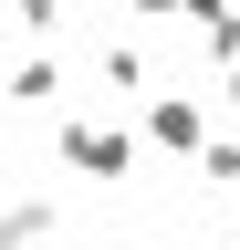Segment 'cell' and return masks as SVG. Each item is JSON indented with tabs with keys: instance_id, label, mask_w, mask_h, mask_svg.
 Here are the masks:
<instances>
[{
	"instance_id": "9c48e42d",
	"label": "cell",
	"mask_w": 240,
	"mask_h": 250,
	"mask_svg": "<svg viewBox=\"0 0 240 250\" xmlns=\"http://www.w3.org/2000/svg\"><path fill=\"white\" fill-rule=\"evenodd\" d=\"M11 21H21V31H52V21H63V0H11Z\"/></svg>"
},
{
	"instance_id": "3957f363",
	"label": "cell",
	"mask_w": 240,
	"mask_h": 250,
	"mask_svg": "<svg viewBox=\"0 0 240 250\" xmlns=\"http://www.w3.org/2000/svg\"><path fill=\"white\" fill-rule=\"evenodd\" d=\"M105 83H115V94H167V83H157V52H146L136 31H105Z\"/></svg>"
},
{
	"instance_id": "5b68a950",
	"label": "cell",
	"mask_w": 240,
	"mask_h": 250,
	"mask_svg": "<svg viewBox=\"0 0 240 250\" xmlns=\"http://www.w3.org/2000/svg\"><path fill=\"white\" fill-rule=\"evenodd\" d=\"M52 240V198H11L0 208V250H42Z\"/></svg>"
},
{
	"instance_id": "277c9868",
	"label": "cell",
	"mask_w": 240,
	"mask_h": 250,
	"mask_svg": "<svg viewBox=\"0 0 240 250\" xmlns=\"http://www.w3.org/2000/svg\"><path fill=\"white\" fill-rule=\"evenodd\" d=\"M0 94H11V104L32 115V104H52V94H63V62H52V52H21V62H11V83H0Z\"/></svg>"
},
{
	"instance_id": "7a4b0ae2",
	"label": "cell",
	"mask_w": 240,
	"mask_h": 250,
	"mask_svg": "<svg viewBox=\"0 0 240 250\" xmlns=\"http://www.w3.org/2000/svg\"><path fill=\"white\" fill-rule=\"evenodd\" d=\"M146 146H157V156H188V167L209 156V104H198L188 83H167V94H146Z\"/></svg>"
},
{
	"instance_id": "30bf717a",
	"label": "cell",
	"mask_w": 240,
	"mask_h": 250,
	"mask_svg": "<svg viewBox=\"0 0 240 250\" xmlns=\"http://www.w3.org/2000/svg\"><path fill=\"white\" fill-rule=\"evenodd\" d=\"M219 104H230V115H240V73H219Z\"/></svg>"
},
{
	"instance_id": "6da1fadb",
	"label": "cell",
	"mask_w": 240,
	"mask_h": 250,
	"mask_svg": "<svg viewBox=\"0 0 240 250\" xmlns=\"http://www.w3.org/2000/svg\"><path fill=\"white\" fill-rule=\"evenodd\" d=\"M52 146H63V167H73V177H126V167H136V146H146V125H115V115H73Z\"/></svg>"
},
{
	"instance_id": "ba28073f",
	"label": "cell",
	"mask_w": 240,
	"mask_h": 250,
	"mask_svg": "<svg viewBox=\"0 0 240 250\" xmlns=\"http://www.w3.org/2000/svg\"><path fill=\"white\" fill-rule=\"evenodd\" d=\"M198 177H209V188H240V136H209V156H198Z\"/></svg>"
},
{
	"instance_id": "8fae6325",
	"label": "cell",
	"mask_w": 240,
	"mask_h": 250,
	"mask_svg": "<svg viewBox=\"0 0 240 250\" xmlns=\"http://www.w3.org/2000/svg\"><path fill=\"white\" fill-rule=\"evenodd\" d=\"M11 31H21V21H11V0H0V42H11Z\"/></svg>"
},
{
	"instance_id": "8992f818",
	"label": "cell",
	"mask_w": 240,
	"mask_h": 250,
	"mask_svg": "<svg viewBox=\"0 0 240 250\" xmlns=\"http://www.w3.org/2000/svg\"><path fill=\"white\" fill-rule=\"evenodd\" d=\"M219 11H240V0H136V21H188V31H209Z\"/></svg>"
},
{
	"instance_id": "52a82bcc",
	"label": "cell",
	"mask_w": 240,
	"mask_h": 250,
	"mask_svg": "<svg viewBox=\"0 0 240 250\" xmlns=\"http://www.w3.org/2000/svg\"><path fill=\"white\" fill-rule=\"evenodd\" d=\"M198 52L219 62V73H240V11H219V21H209V31H198Z\"/></svg>"
}]
</instances>
